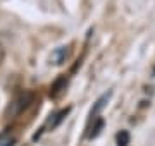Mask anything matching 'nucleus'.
Returning <instances> with one entry per match:
<instances>
[{
  "label": "nucleus",
  "mask_w": 155,
  "mask_h": 146,
  "mask_svg": "<svg viewBox=\"0 0 155 146\" xmlns=\"http://www.w3.org/2000/svg\"><path fill=\"white\" fill-rule=\"evenodd\" d=\"M66 84H67V78L66 76L57 78L55 81L52 83V86H50V96H52V98H59V96L64 93V90H66Z\"/></svg>",
  "instance_id": "2"
},
{
  "label": "nucleus",
  "mask_w": 155,
  "mask_h": 146,
  "mask_svg": "<svg viewBox=\"0 0 155 146\" xmlns=\"http://www.w3.org/2000/svg\"><path fill=\"white\" fill-rule=\"evenodd\" d=\"M67 53H69L67 46H61V48L54 53V55H55V64H62V62H64V59L67 57Z\"/></svg>",
  "instance_id": "7"
},
{
  "label": "nucleus",
  "mask_w": 155,
  "mask_h": 146,
  "mask_svg": "<svg viewBox=\"0 0 155 146\" xmlns=\"http://www.w3.org/2000/svg\"><path fill=\"white\" fill-rule=\"evenodd\" d=\"M69 112H71V108H69V107H67L66 110H62V112H59V113L55 115V120H54V122L50 124V127H52V129H54V127H57V125H59V124H61L62 120H64V119H66V115H67Z\"/></svg>",
  "instance_id": "6"
},
{
  "label": "nucleus",
  "mask_w": 155,
  "mask_h": 146,
  "mask_svg": "<svg viewBox=\"0 0 155 146\" xmlns=\"http://www.w3.org/2000/svg\"><path fill=\"white\" fill-rule=\"evenodd\" d=\"M4 55H5V53H4V48H2V45H0V62L4 60Z\"/></svg>",
  "instance_id": "9"
},
{
  "label": "nucleus",
  "mask_w": 155,
  "mask_h": 146,
  "mask_svg": "<svg viewBox=\"0 0 155 146\" xmlns=\"http://www.w3.org/2000/svg\"><path fill=\"white\" fill-rule=\"evenodd\" d=\"M0 146H14V139H5L4 143H0Z\"/></svg>",
  "instance_id": "8"
},
{
  "label": "nucleus",
  "mask_w": 155,
  "mask_h": 146,
  "mask_svg": "<svg viewBox=\"0 0 155 146\" xmlns=\"http://www.w3.org/2000/svg\"><path fill=\"white\" fill-rule=\"evenodd\" d=\"M117 146H127L129 144V141H131V136L127 131H121V132H117Z\"/></svg>",
  "instance_id": "5"
},
{
  "label": "nucleus",
  "mask_w": 155,
  "mask_h": 146,
  "mask_svg": "<svg viewBox=\"0 0 155 146\" xmlns=\"http://www.w3.org/2000/svg\"><path fill=\"white\" fill-rule=\"evenodd\" d=\"M102 127H104V119H97V120H95V124H93V127H91V129H90V132H88V139L97 138V136L100 134Z\"/></svg>",
  "instance_id": "3"
},
{
  "label": "nucleus",
  "mask_w": 155,
  "mask_h": 146,
  "mask_svg": "<svg viewBox=\"0 0 155 146\" xmlns=\"http://www.w3.org/2000/svg\"><path fill=\"white\" fill-rule=\"evenodd\" d=\"M109 96H110V93H105V95H102L98 98V101H97V105H95L93 108H91V112H90V115H91V117H93L95 113L98 112V110H102V108L105 107V101L109 100Z\"/></svg>",
  "instance_id": "4"
},
{
  "label": "nucleus",
  "mask_w": 155,
  "mask_h": 146,
  "mask_svg": "<svg viewBox=\"0 0 155 146\" xmlns=\"http://www.w3.org/2000/svg\"><path fill=\"white\" fill-rule=\"evenodd\" d=\"M35 100V93L33 91H22L21 95L17 96L16 100H14V110H12V113H21L24 108H28L31 103H33Z\"/></svg>",
  "instance_id": "1"
}]
</instances>
